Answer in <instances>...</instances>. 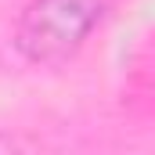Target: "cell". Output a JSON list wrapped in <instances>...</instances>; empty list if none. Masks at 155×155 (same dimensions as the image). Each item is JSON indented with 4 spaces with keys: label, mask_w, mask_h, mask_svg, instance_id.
Here are the masks:
<instances>
[{
    "label": "cell",
    "mask_w": 155,
    "mask_h": 155,
    "mask_svg": "<svg viewBox=\"0 0 155 155\" xmlns=\"http://www.w3.org/2000/svg\"><path fill=\"white\" fill-rule=\"evenodd\" d=\"M105 7L108 0H29L15 29V47L25 61L58 69L94 33Z\"/></svg>",
    "instance_id": "1"
}]
</instances>
